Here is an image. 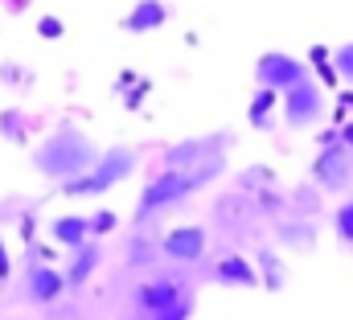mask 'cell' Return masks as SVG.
<instances>
[{
	"mask_svg": "<svg viewBox=\"0 0 353 320\" xmlns=\"http://www.w3.org/2000/svg\"><path fill=\"white\" fill-rule=\"evenodd\" d=\"M218 172H222V160L218 157L201 160V164H193V168H165L161 177H152V181L144 185L140 206H136V226L152 222L161 210H169V206H176V201H185L189 193L205 189Z\"/></svg>",
	"mask_w": 353,
	"mask_h": 320,
	"instance_id": "1",
	"label": "cell"
},
{
	"mask_svg": "<svg viewBox=\"0 0 353 320\" xmlns=\"http://www.w3.org/2000/svg\"><path fill=\"white\" fill-rule=\"evenodd\" d=\"M99 160V148L90 144L87 132L79 128H58L54 136H46L33 148V168L50 181H70L79 172H87L90 164Z\"/></svg>",
	"mask_w": 353,
	"mask_h": 320,
	"instance_id": "2",
	"label": "cell"
},
{
	"mask_svg": "<svg viewBox=\"0 0 353 320\" xmlns=\"http://www.w3.org/2000/svg\"><path fill=\"white\" fill-rule=\"evenodd\" d=\"M136 164H140V157H136L132 148L115 144V148L99 152V160L90 164L87 172H79V177H70V181H62V193H66V197H103V193H107V189H115L123 177H132V172H136Z\"/></svg>",
	"mask_w": 353,
	"mask_h": 320,
	"instance_id": "3",
	"label": "cell"
},
{
	"mask_svg": "<svg viewBox=\"0 0 353 320\" xmlns=\"http://www.w3.org/2000/svg\"><path fill=\"white\" fill-rule=\"evenodd\" d=\"M312 181L325 193H341V189L353 185V160H350V148L341 144V136L321 144V152L312 160Z\"/></svg>",
	"mask_w": 353,
	"mask_h": 320,
	"instance_id": "4",
	"label": "cell"
},
{
	"mask_svg": "<svg viewBox=\"0 0 353 320\" xmlns=\"http://www.w3.org/2000/svg\"><path fill=\"white\" fill-rule=\"evenodd\" d=\"M312 79L308 74V62H300V58H292V54H283V50H267L259 54V62H255V82L259 86H271V90H288V86H296V82Z\"/></svg>",
	"mask_w": 353,
	"mask_h": 320,
	"instance_id": "5",
	"label": "cell"
},
{
	"mask_svg": "<svg viewBox=\"0 0 353 320\" xmlns=\"http://www.w3.org/2000/svg\"><path fill=\"white\" fill-rule=\"evenodd\" d=\"M321 115H325V94H321V86L312 79H304L283 90V119H288V128H296V132L312 128Z\"/></svg>",
	"mask_w": 353,
	"mask_h": 320,
	"instance_id": "6",
	"label": "cell"
},
{
	"mask_svg": "<svg viewBox=\"0 0 353 320\" xmlns=\"http://www.w3.org/2000/svg\"><path fill=\"white\" fill-rule=\"evenodd\" d=\"M181 296H185V288H181L176 275H152V279H144V283L136 288L132 300H136V308H140L144 317H157V312L173 308Z\"/></svg>",
	"mask_w": 353,
	"mask_h": 320,
	"instance_id": "7",
	"label": "cell"
},
{
	"mask_svg": "<svg viewBox=\"0 0 353 320\" xmlns=\"http://www.w3.org/2000/svg\"><path fill=\"white\" fill-rule=\"evenodd\" d=\"M161 254L173 259V263H197V259L205 254V230H201V226H176V230L165 234Z\"/></svg>",
	"mask_w": 353,
	"mask_h": 320,
	"instance_id": "8",
	"label": "cell"
},
{
	"mask_svg": "<svg viewBox=\"0 0 353 320\" xmlns=\"http://www.w3.org/2000/svg\"><path fill=\"white\" fill-rule=\"evenodd\" d=\"M62 288H66V275L54 271L50 263H33L29 275H25V296H29L33 304H54V300L62 296Z\"/></svg>",
	"mask_w": 353,
	"mask_h": 320,
	"instance_id": "9",
	"label": "cell"
},
{
	"mask_svg": "<svg viewBox=\"0 0 353 320\" xmlns=\"http://www.w3.org/2000/svg\"><path fill=\"white\" fill-rule=\"evenodd\" d=\"M214 279L226 283V288H259V271L243 254H222L214 263Z\"/></svg>",
	"mask_w": 353,
	"mask_h": 320,
	"instance_id": "10",
	"label": "cell"
},
{
	"mask_svg": "<svg viewBox=\"0 0 353 320\" xmlns=\"http://www.w3.org/2000/svg\"><path fill=\"white\" fill-rule=\"evenodd\" d=\"M99 263H103V246L99 242H83V246H74V259H70V267L62 271L66 275V288H83L90 275L99 271Z\"/></svg>",
	"mask_w": 353,
	"mask_h": 320,
	"instance_id": "11",
	"label": "cell"
},
{
	"mask_svg": "<svg viewBox=\"0 0 353 320\" xmlns=\"http://www.w3.org/2000/svg\"><path fill=\"white\" fill-rule=\"evenodd\" d=\"M169 21V4L165 0H140L128 17H123V29L128 33H152Z\"/></svg>",
	"mask_w": 353,
	"mask_h": 320,
	"instance_id": "12",
	"label": "cell"
},
{
	"mask_svg": "<svg viewBox=\"0 0 353 320\" xmlns=\"http://www.w3.org/2000/svg\"><path fill=\"white\" fill-rule=\"evenodd\" d=\"M50 234H54L58 246L74 250V246H83V242L90 239V222L79 218V214H66V218H54V222H50Z\"/></svg>",
	"mask_w": 353,
	"mask_h": 320,
	"instance_id": "13",
	"label": "cell"
},
{
	"mask_svg": "<svg viewBox=\"0 0 353 320\" xmlns=\"http://www.w3.org/2000/svg\"><path fill=\"white\" fill-rule=\"evenodd\" d=\"M205 157H214V144L210 140H181L165 152V168H193Z\"/></svg>",
	"mask_w": 353,
	"mask_h": 320,
	"instance_id": "14",
	"label": "cell"
},
{
	"mask_svg": "<svg viewBox=\"0 0 353 320\" xmlns=\"http://www.w3.org/2000/svg\"><path fill=\"white\" fill-rule=\"evenodd\" d=\"M259 283H263V288H271V292H279V288L288 283V267H283V259H279L271 246H263V250H259Z\"/></svg>",
	"mask_w": 353,
	"mask_h": 320,
	"instance_id": "15",
	"label": "cell"
},
{
	"mask_svg": "<svg viewBox=\"0 0 353 320\" xmlns=\"http://www.w3.org/2000/svg\"><path fill=\"white\" fill-rule=\"evenodd\" d=\"M275 94H279V90H271V86H259V90H255V99H251V107H247V123H251V128H259V132L271 128Z\"/></svg>",
	"mask_w": 353,
	"mask_h": 320,
	"instance_id": "16",
	"label": "cell"
},
{
	"mask_svg": "<svg viewBox=\"0 0 353 320\" xmlns=\"http://www.w3.org/2000/svg\"><path fill=\"white\" fill-rule=\"evenodd\" d=\"M308 62H312V66H316V74H321V82H325V86H337V66H333V62H329V50H325V46H312V50H308Z\"/></svg>",
	"mask_w": 353,
	"mask_h": 320,
	"instance_id": "17",
	"label": "cell"
},
{
	"mask_svg": "<svg viewBox=\"0 0 353 320\" xmlns=\"http://www.w3.org/2000/svg\"><path fill=\"white\" fill-rule=\"evenodd\" d=\"M0 136H4V140L25 144V123H21V111H0Z\"/></svg>",
	"mask_w": 353,
	"mask_h": 320,
	"instance_id": "18",
	"label": "cell"
},
{
	"mask_svg": "<svg viewBox=\"0 0 353 320\" xmlns=\"http://www.w3.org/2000/svg\"><path fill=\"white\" fill-rule=\"evenodd\" d=\"M333 66H337V79L353 86V41L337 46V54H333Z\"/></svg>",
	"mask_w": 353,
	"mask_h": 320,
	"instance_id": "19",
	"label": "cell"
},
{
	"mask_svg": "<svg viewBox=\"0 0 353 320\" xmlns=\"http://www.w3.org/2000/svg\"><path fill=\"white\" fill-rule=\"evenodd\" d=\"M333 222H337V234H341V242H353V197H350V201H341V206H337Z\"/></svg>",
	"mask_w": 353,
	"mask_h": 320,
	"instance_id": "20",
	"label": "cell"
},
{
	"mask_svg": "<svg viewBox=\"0 0 353 320\" xmlns=\"http://www.w3.org/2000/svg\"><path fill=\"white\" fill-rule=\"evenodd\" d=\"M279 239H288V246L308 250L312 246V226H279Z\"/></svg>",
	"mask_w": 353,
	"mask_h": 320,
	"instance_id": "21",
	"label": "cell"
},
{
	"mask_svg": "<svg viewBox=\"0 0 353 320\" xmlns=\"http://www.w3.org/2000/svg\"><path fill=\"white\" fill-rule=\"evenodd\" d=\"M189 317H193V296L185 292V296L176 300L173 308H165V312H157L152 320H189Z\"/></svg>",
	"mask_w": 353,
	"mask_h": 320,
	"instance_id": "22",
	"label": "cell"
},
{
	"mask_svg": "<svg viewBox=\"0 0 353 320\" xmlns=\"http://www.w3.org/2000/svg\"><path fill=\"white\" fill-rule=\"evenodd\" d=\"M87 222H90V234H111L115 230V214L111 210H94Z\"/></svg>",
	"mask_w": 353,
	"mask_h": 320,
	"instance_id": "23",
	"label": "cell"
},
{
	"mask_svg": "<svg viewBox=\"0 0 353 320\" xmlns=\"http://www.w3.org/2000/svg\"><path fill=\"white\" fill-rule=\"evenodd\" d=\"M37 33H41V37H62V21H58V17H41V21H37Z\"/></svg>",
	"mask_w": 353,
	"mask_h": 320,
	"instance_id": "24",
	"label": "cell"
},
{
	"mask_svg": "<svg viewBox=\"0 0 353 320\" xmlns=\"http://www.w3.org/2000/svg\"><path fill=\"white\" fill-rule=\"evenodd\" d=\"M12 275V263H8V250H4V239H0V283Z\"/></svg>",
	"mask_w": 353,
	"mask_h": 320,
	"instance_id": "25",
	"label": "cell"
},
{
	"mask_svg": "<svg viewBox=\"0 0 353 320\" xmlns=\"http://www.w3.org/2000/svg\"><path fill=\"white\" fill-rule=\"evenodd\" d=\"M144 94H148V82H140V86H136V94H128V107H140V99H144Z\"/></svg>",
	"mask_w": 353,
	"mask_h": 320,
	"instance_id": "26",
	"label": "cell"
},
{
	"mask_svg": "<svg viewBox=\"0 0 353 320\" xmlns=\"http://www.w3.org/2000/svg\"><path fill=\"white\" fill-rule=\"evenodd\" d=\"M341 144L353 152V123H345V128H341Z\"/></svg>",
	"mask_w": 353,
	"mask_h": 320,
	"instance_id": "27",
	"label": "cell"
},
{
	"mask_svg": "<svg viewBox=\"0 0 353 320\" xmlns=\"http://www.w3.org/2000/svg\"><path fill=\"white\" fill-rule=\"evenodd\" d=\"M341 107H353V90H345V94H341Z\"/></svg>",
	"mask_w": 353,
	"mask_h": 320,
	"instance_id": "28",
	"label": "cell"
}]
</instances>
